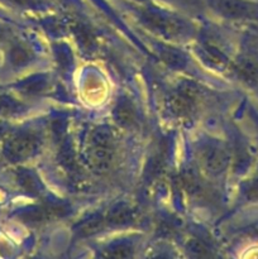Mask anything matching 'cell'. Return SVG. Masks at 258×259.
Masks as SVG:
<instances>
[{"label":"cell","instance_id":"obj_1","mask_svg":"<svg viewBox=\"0 0 258 259\" xmlns=\"http://www.w3.org/2000/svg\"><path fill=\"white\" fill-rule=\"evenodd\" d=\"M114 137L105 126L93 129L86 143V156L90 166L98 172H105L113 161Z\"/></svg>","mask_w":258,"mask_h":259},{"label":"cell","instance_id":"obj_2","mask_svg":"<svg viewBox=\"0 0 258 259\" xmlns=\"http://www.w3.org/2000/svg\"><path fill=\"white\" fill-rule=\"evenodd\" d=\"M40 141L32 132H20L7 141L4 146V156L12 162L24 161L38 152Z\"/></svg>","mask_w":258,"mask_h":259},{"label":"cell","instance_id":"obj_3","mask_svg":"<svg viewBox=\"0 0 258 259\" xmlns=\"http://www.w3.org/2000/svg\"><path fill=\"white\" fill-rule=\"evenodd\" d=\"M169 113L180 119H189L196 111V93L191 85L181 86L167 100Z\"/></svg>","mask_w":258,"mask_h":259},{"label":"cell","instance_id":"obj_4","mask_svg":"<svg viewBox=\"0 0 258 259\" xmlns=\"http://www.w3.org/2000/svg\"><path fill=\"white\" fill-rule=\"evenodd\" d=\"M143 22L148 25L151 29L156 30L157 33L162 35H166L168 38L182 37L186 34L187 25L182 20L176 19L168 15L158 14V13H144Z\"/></svg>","mask_w":258,"mask_h":259},{"label":"cell","instance_id":"obj_5","mask_svg":"<svg viewBox=\"0 0 258 259\" xmlns=\"http://www.w3.org/2000/svg\"><path fill=\"white\" fill-rule=\"evenodd\" d=\"M200 162L209 174L219 175L227 168L229 156L220 144L210 142L204 144L200 149Z\"/></svg>","mask_w":258,"mask_h":259},{"label":"cell","instance_id":"obj_6","mask_svg":"<svg viewBox=\"0 0 258 259\" xmlns=\"http://www.w3.org/2000/svg\"><path fill=\"white\" fill-rule=\"evenodd\" d=\"M70 212V207L63 204H43L39 206L29 207L20 214V219L25 223H42L51 219L62 218Z\"/></svg>","mask_w":258,"mask_h":259},{"label":"cell","instance_id":"obj_7","mask_svg":"<svg viewBox=\"0 0 258 259\" xmlns=\"http://www.w3.org/2000/svg\"><path fill=\"white\" fill-rule=\"evenodd\" d=\"M218 8L223 15L234 19H250L258 17V7L244 0H219Z\"/></svg>","mask_w":258,"mask_h":259},{"label":"cell","instance_id":"obj_8","mask_svg":"<svg viewBox=\"0 0 258 259\" xmlns=\"http://www.w3.org/2000/svg\"><path fill=\"white\" fill-rule=\"evenodd\" d=\"M113 116L116 123L123 128H132L133 125H136L137 120H138V113H137L136 106L128 98H120L116 101L113 110Z\"/></svg>","mask_w":258,"mask_h":259},{"label":"cell","instance_id":"obj_9","mask_svg":"<svg viewBox=\"0 0 258 259\" xmlns=\"http://www.w3.org/2000/svg\"><path fill=\"white\" fill-rule=\"evenodd\" d=\"M136 219V212L128 205H115L104 217L106 227H125Z\"/></svg>","mask_w":258,"mask_h":259},{"label":"cell","instance_id":"obj_10","mask_svg":"<svg viewBox=\"0 0 258 259\" xmlns=\"http://www.w3.org/2000/svg\"><path fill=\"white\" fill-rule=\"evenodd\" d=\"M133 245L125 240L115 242L104 248L100 253L101 259H132L133 257Z\"/></svg>","mask_w":258,"mask_h":259},{"label":"cell","instance_id":"obj_11","mask_svg":"<svg viewBox=\"0 0 258 259\" xmlns=\"http://www.w3.org/2000/svg\"><path fill=\"white\" fill-rule=\"evenodd\" d=\"M238 75L250 83L258 82V62L252 58H243L235 67Z\"/></svg>","mask_w":258,"mask_h":259},{"label":"cell","instance_id":"obj_12","mask_svg":"<svg viewBox=\"0 0 258 259\" xmlns=\"http://www.w3.org/2000/svg\"><path fill=\"white\" fill-rule=\"evenodd\" d=\"M18 182L24 191L32 195H38L42 191V185L34 174L29 171H20L18 174Z\"/></svg>","mask_w":258,"mask_h":259},{"label":"cell","instance_id":"obj_13","mask_svg":"<svg viewBox=\"0 0 258 259\" xmlns=\"http://www.w3.org/2000/svg\"><path fill=\"white\" fill-rule=\"evenodd\" d=\"M105 220H104L103 215H96V217H91L90 219L85 220L78 225V234L82 237H90V235L96 234V233L101 232L105 228Z\"/></svg>","mask_w":258,"mask_h":259},{"label":"cell","instance_id":"obj_14","mask_svg":"<svg viewBox=\"0 0 258 259\" xmlns=\"http://www.w3.org/2000/svg\"><path fill=\"white\" fill-rule=\"evenodd\" d=\"M186 253L191 259H212L210 248L200 239H190L186 244Z\"/></svg>","mask_w":258,"mask_h":259},{"label":"cell","instance_id":"obj_15","mask_svg":"<svg viewBox=\"0 0 258 259\" xmlns=\"http://www.w3.org/2000/svg\"><path fill=\"white\" fill-rule=\"evenodd\" d=\"M23 110H24V106L19 101L4 94H0V115H15V114L22 113Z\"/></svg>","mask_w":258,"mask_h":259},{"label":"cell","instance_id":"obj_16","mask_svg":"<svg viewBox=\"0 0 258 259\" xmlns=\"http://www.w3.org/2000/svg\"><path fill=\"white\" fill-rule=\"evenodd\" d=\"M201 51L205 60L209 61L211 65L223 66L225 62H227V57H225V55L223 53V51L219 50L218 47H215V46L211 45L210 42L204 43Z\"/></svg>","mask_w":258,"mask_h":259},{"label":"cell","instance_id":"obj_17","mask_svg":"<svg viewBox=\"0 0 258 259\" xmlns=\"http://www.w3.org/2000/svg\"><path fill=\"white\" fill-rule=\"evenodd\" d=\"M10 62L14 66H23L32 60V52L25 46L15 45L13 46L9 53Z\"/></svg>","mask_w":258,"mask_h":259},{"label":"cell","instance_id":"obj_18","mask_svg":"<svg viewBox=\"0 0 258 259\" xmlns=\"http://www.w3.org/2000/svg\"><path fill=\"white\" fill-rule=\"evenodd\" d=\"M162 60H163L167 65L175 68H181L186 65V60H185V57L181 55V53L177 52V51L164 50L163 52H162Z\"/></svg>","mask_w":258,"mask_h":259},{"label":"cell","instance_id":"obj_19","mask_svg":"<svg viewBox=\"0 0 258 259\" xmlns=\"http://www.w3.org/2000/svg\"><path fill=\"white\" fill-rule=\"evenodd\" d=\"M47 81L42 77H33L30 80H27L22 86V91L27 94H38L45 90Z\"/></svg>","mask_w":258,"mask_h":259},{"label":"cell","instance_id":"obj_20","mask_svg":"<svg viewBox=\"0 0 258 259\" xmlns=\"http://www.w3.org/2000/svg\"><path fill=\"white\" fill-rule=\"evenodd\" d=\"M245 196H247L248 200H252V201L258 200V171L255 174L254 179L250 181L249 186H248L247 191H245Z\"/></svg>","mask_w":258,"mask_h":259},{"label":"cell","instance_id":"obj_21","mask_svg":"<svg viewBox=\"0 0 258 259\" xmlns=\"http://www.w3.org/2000/svg\"><path fill=\"white\" fill-rule=\"evenodd\" d=\"M153 259H167V258L163 257V255H157V257H154Z\"/></svg>","mask_w":258,"mask_h":259},{"label":"cell","instance_id":"obj_22","mask_svg":"<svg viewBox=\"0 0 258 259\" xmlns=\"http://www.w3.org/2000/svg\"><path fill=\"white\" fill-rule=\"evenodd\" d=\"M2 35H3V33H2V29H0V38H2Z\"/></svg>","mask_w":258,"mask_h":259}]
</instances>
